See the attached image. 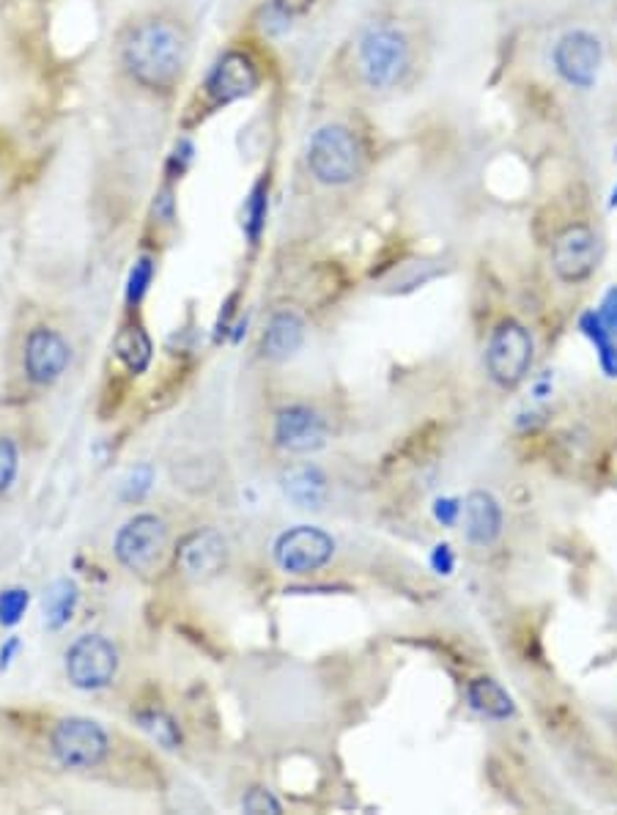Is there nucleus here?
Segmentation results:
<instances>
[{"mask_svg": "<svg viewBox=\"0 0 617 815\" xmlns=\"http://www.w3.org/2000/svg\"><path fill=\"white\" fill-rule=\"evenodd\" d=\"M122 61L137 85L148 91H170L187 70L190 39L176 20L146 17L124 36Z\"/></svg>", "mask_w": 617, "mask_h": 815, "instance_id": "1", "label": "nucleus"}, {"mask_svg": "<svg viewBox=\"0 0 617 815\" xmlns=\"http://www.w3.org/2000/svg\"><path fill=\"white\" fill-rule=\"evenodd\" d=\"M535 361V341L519 318H502L485 344V370L502 390H513L527 379Z\"/></svg>", "mask_w": 617, "mask_h": 815, "instance_id": "2", "label": "nucleus"}, {"mask_svg": "<svg viewBox=\"0 0 617 815\" xmlns=\"http://www.w3.org/2000/svg\"><path fill=\"white\" fill-rule=\"evenodd\" d=\"M359 146L352 129L343 124H327L316 129L307 146V168L313 179L330 187H343L359 176Z\"/></svg>", "mask_w": 617, "mask_h": 815, "instance_id": "3", "label": "nucleus"}, {"mask_svg": "<svg viewBox=\"0 0 617 815\" xmlns=\"http://www.w3.org/2000/svg\"><path fill=\"white\" fill-rule=\"evenodd\" d=\"M359 74L370 88H393L409 66V42L390 25L370 28L359 39Z\"/></svg>", "mask_w": 617, "mask_h": 815, "instance_id": "4", "label": "nucleus"}, {"mask_svg": "<svg viewBox=\"0 0 617 815\" xmlns=\"http://www.w3.org/2000/svg\"><path fill=\"white\" fill-rule=\"evenodd\" d=\"M168 555V527L159 516L140 514L129 519L116 539V557L133 574H151Z\"/></svg>", "mask_w": 617, "mask_h": 815, "instance_id": "5", "label": "nucleus"}, {"mask_svg": "<svg viewBox=\"0 0 617 815\" xmlns=\"http://www.w3.org/2000/svg\"><path fill=\"white\" fill-rule=\"evenodd\" d=\"M50 746H53V755L59 757L61 766L85 772V769H96L105 761L111 741H107V733L94 720L69 717V720H61L55 725Z\"/></svg>", "mask_w": 617, "mask_h": 815, "instance_id": "6", "label": "nucleus"}, {"mask_svg": "<svg viewBox=\"0 0 617 815\" xmlns=\"http://www.w3.org/2000/svg\"><path fill=\"white\" fill-rule=\"evenodd\" d=\"M602 244H598L596 231L585 222L563 228L552 244V270L568 286L585 283L596 272Z\"/></svg>", "mask_w": 617, "mask_h": 815, "instance_id": "7", "label": "nucleus"}, {"mask_svg": "<svg viewBox=\"0 0 617 815\" xmlns=\"http://www.w3.org/2000/svg\"><path fill=\"white\" fill-rule=\"evenodd\" d=\"M335 555V539L322 527L300 524L285 530L274 544V561L289 574H313L327 566Z\"/></svg>", "mask_w": 617, "mask_h": 815, "instance_id": "8", "label": "nucleus"}, {"mask_svg": "<svg viewBox=\"0 0 617 815\" xmlns=\"http://www.w3.org/2000/svg\"><path fill=\"white\" fill-rule=\"evenodd\" d=\"M118 651L107 637L83 635L69 646L66 676L80 689H102L116 678Z\"/></svg>", "mask_w": 617, "mask_h": 815, "instance_id": "9", "label": "nucleus"}, {"mask_svg": "<svg viewBox=\"0 0 617 815\" xmlns=\"http://www.w3.org/2000/svg\"><path fill=\"white\" fill-rule=\"evenodd\" d=\"M552 61L554 70H557V74L565 83L574 85V88L587 91L593 88L598 70H602L604 61L602 42L587 31H571L557 39Z\"/></svg>", "mask_w": 617, "mask_h": 815, "instance_id": "10", "label": "nucleus"}, {"mask_svg": "<svg viewBox=\"0 0 617 815\" xmlns=\"http://www.w3.org/2000/svg\"><path fill=\"white\" fill-rule=\"evenodd\" d=\"M69 361H72V349L59 330L39 324L28 333L22 366H25V376L33 385H53L55 379L64 376Z\"/></svg>", "mask_w": 617, "mask_h": 815, "instance_id": "11", "label": "nucleus"}, {"mask_svg": "<svg viewBox=\"0 0 617 815\" xmlns=\"http://www.w3.org/2000/svg\"><path fill=\"white\" fill-rule=\"evenodd\" d=\"M261 83V72L255 61L242 50H228L215 66H211L209 80H206V94L215 105H228V102L244 100L253 94Z\"/></svg>", "mask_w": 617, "mask_h": 815, "instance_id": "12", "label": "nucleus"}, {"mask_svg": "<svg viewBox=\"0 0 617 815\" xmlns=\"http://www.w3.org/2000/svg\"><path fill=\"white\" fill-rule=\"evenodd\" d=\"M274 442L291 453H316L327 445V420L305 404L280 409L274 418Z\"/></svg>", "mask_w": 617, "mask_h": 815, "instance_id": "13", "label": "nucleus"}, {"mask_svg": "<svg viewBox=\"0 0 617 815\" xmlns=\"http://www.w3.org/2000/svg\"><path fill=\"white\" fill-rule=\"evenodd\" d=\"M461 516H464V535L472 546H485L496 544L505 527V514H502L500 500L494 498L485 489H475V492L467 494V500L461 503Z\"/></svg>", "mask_w": 617, "mask_h": 815, "instance_id": "14", "label": "nucleus"}, {"mask_svg": "<svg viewBox=\"0 0 617 815\" xmlns=\"http://www.w3.org/2000/svg\"><path fill=\"white\" fill-rule=\"evenodd\" d=\"M228 561V544L217 530H198L190 539L185 541V546L179 550V566L185 572V577L190 579H209L226 568Z\"/></svg>", "mask_w": 617, "mask_h": 815, "instance_id": "15", "label": "nucleus"}, {"mask_svg": "<svg viewBox=\"0 0 617 815\" xmlns=\"http://www.w3.org/2000/svg\"><path fill=\"white\" fill-rule=\"evenodd\" d=\"M305 344V322H302L300 313L294 311H280L274 313L264 330V338H261V349L264 355L274 363H283L289 357H294L296 352Z\"/></svg>", "mask_w": 617, "mask_h": 815, "instance_id": "16", "label": "nucleus"}, {"mask_svg": "<svg viewBox=\"0 0 617 815\" xmlns=\"http://www.w3.org/2000/svg\"><path fill=\"white\" fill-rule=\"evenodd\" d=\"M467 700H470L472 709H475L480 717H485V720L505 722L516 714V703H513L511 692H508L500 681H494V678L489 676L472 678V681L467 683Z\"/></svg>", "mask_w": 617, "mask_h": 815, "instance_id": "17", "label": "nucleus"}, {"mask_svg": "<svg viewBox=\"0 0 617 815\" xmlns=\"http://www.w3.org/2000/svg\"><path fill=\"white\" fill-rule=\"evenodd\" d=\"M285 494L300 509H322L327 500V476L313 464H296L283 478Z\"/></svg>", "mask_w": 617, "mask_h": 815, "instance_id": "18", "label": "nucleus"}, {"mask_svg": "<svg viewBox=\"0 0 617 815\" xmlns=\"http://www.w3.org/2000/svg\"><path fill=\"white\" fill-rule=\"evenodd\" d=\"M579 330H582V335L590 341L593 349H596L598 366H602L604 374H607L609 379H617V338L609 333L607 327H604L602 316H598L596 311L582 313Z\"/></svg>", "mask_w": 617, "mask_h": 815, "instance_id": "19", "label": "nucleus"}, {"mask_svg": "<svg viewBox=\"0 0 617 815\" xmlns=\"http://www.w3.org/2000/svg\"><path fill=\"white\" fill-rule=\"evenodd\" d=\"M113 346H116V355L127 363V368L133 374H140L151 363V341H148V335L140 327H124L116 335V344Z\"/></svg>", "mask_w": 617, "mask_h": 815, "instance_id": "20", "label": "nucleus"}, {"mask_svg": "<svg viewBox=\"0 0 617 815\" xmlns=\"http://www.w3.org/2000/svg\"><path fill=\"white\" fill-rule=\"evenodd\" d=\"M74 604H77V588H74L72 583H66V579L55 583L53 588L48 591V596H44V613H48V624L53 626V629L64 626L66 620L72 618Z\"/></svg>", "mask_w": 617, "mask_h": 815, "instance_id": "21", "label": "nucleus"}, {"mask_svg": "<svg viewBox=\"0 0 617 815\" xmlns=\"http://www.w3.org/2000/svg\"><path fill=\"white\" fill-rule=\"evenodd\" d=\"M137 720H140V725L146 728V731L151 733L159 744H165L168 750H176V746H179V741H181L179 728L174 725V720H170L168 714H163V711H148V714H140Z\"/></svg>", "mask_w": 617, "mask_h": 815, "instance_id": "22", "label": "nucleus"}, {"mask_svg": "<svg viewBox=\"0 0 617 815\" xmlns=\"http://www.w3.org/2000/svg\"><path fill=\"white\" fill-rule=\"evenodd\" d=\"M17 470H20V450L11 437L0 435V494L9 492L14 483Z\"/></svg>", "mask_w": 617, "mask_h": 815, "instance_id": "23", "label": "nucleus"}, {"mask_svg": "<svg viewBox=\"0 0 617 815\" xmlns=\"http://www.w3.org/2000/svg\"><path fill=\"white\" fill-rule=\"evenodd\" d=\"M28 607V591L11 588L0 593V624L14 626Z\"/></svg>", "mask_w": 617, "mask_h": 815, "instance_id": "24", "label": "nucleus"}, {"mask_svg": "<svg viewBox=\"0 0 617 815\" xmlns=\"http://www.w3.org/2000/svg\"><path fill=\"white\" fill-rule=\"evenodd\" d=\"M264 218H266V198H264V187L259 185L248 201V231L253 239H259L261 228H264Z\"/></svg>", "mask_w": 617, "mask_h": 815, "instance_id": "25", "label": "nucleus"}, {"mask_svg": "<svg viewBox=\"0 0 617 815\" xmlns=\"http://www.w3.org/2000/svg\"><path fill=\"white\" fill-rule=\"evenodd\" d=\"M151 278H154V264H151V261H148V259L137 261L135 270H133V275H129V294H127L129 302H137L143 294H146V289H148V283H151Z\"/></svg>", "mask_w": 617, "mask_h": 815, "instance_id": "26", "label": "nucleus"}, {"mask_svg": "<svg viewBox=\"0 0 617 815\" xmlns=\"http://www.w3.org/2000/svg\"><path fill=\"white\" fill-rule=\"evenodd\" d=\"M242 807L248 813H280V811H283V807H280V802L274 800L270 791H264V788L248 791V796L242 800Z\"/></svg>", "mask_w": 617, "mask_h": 815, "instance_id": "27", "label": "nucleus"}, {"mask_svg": "<svg viewBox=\"0 0 617 815\" xmlns=\"http://www.w3.org/2000/svg\"><path fill=\"white\" fill-rule=\"evenodd\" d=\"M433 516H437V522L445 524V527H453L461 519V503L456 498H439L437 503H433Z\"/></svg>", "mask_w": 617, "mask_h": 815, "instance_id": "28", "label": "nucleus"}, {"mask_svg": "<svg viewBox=\"0 0 617 815\" xmlns=\"http://www.w3.org/2000/svg\"><path fill=\"white\" fill-rule=\"evenodd\" d=\"M596 313H598V316H602L604 327H607L609 333H613L615 338H617V286H613L607 294H604L602 307H598Z\"/></svg>", "mask_w": 617, "mask_h": 815, "instance_id": "29", "label": "nucleus"}, {"mask_svg": "<svg viewBox=\"0 0 617 815\" xmlns=\"http://www.w3.org/2000/svg\"><path fill=\"white\" fill-rule=\"evenodd\" d=\"M431 566H433V572L445 574V577H448V574H453L456 555H453V550H450V544H437V546H433Z\"/></svg>", "mask_w": 617, "mask_h": 815, "instance_id": "30", "label": "nucleus"}, {"mask_svg": "<svg viewBox=\"0 0 617 815\" xmlns=\"http://www.w3.org/2000/svg\"><path fill=\"white\" fill-rule=\"evenodd\" d=\"M311 6H313V0H272V9L278 11L280 17H285V20L305 14Z\"/></svg>", "mask_w": 617, "mask_h": 815, "instance_id": "31", "label": "nucleus"}, {"mask_svg": "<svg viewBox=\"0 0 617 815\" xmlns=\"http://www.w3.org/2000/svg\"><path fill=\"white\" fill-rule=\"evenodd\" d=\"M552 396V382H548V376H544L541 382H535V398H546Z\"/></svg>", "mask_w": 617, "mask_h": 815, "instance_id": "32", "label": "nucleus"}, {"mask_svg": "<svg viewBox=\"0 0 617 815\" xmlns=\"http://www.w3.org/2000/svg\"><path fill=\"white\" fill-rule=\"evenodd\" d=\"M609 207H617V187H615V190H613V198H609Z\"/></svg>", "mask_w": 617, "mask_h": 815, "instance_id": "33", "label": "nucleus"}]
</instances>
